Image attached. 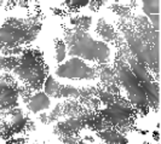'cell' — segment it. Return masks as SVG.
<instances>
[{
    "label": "cell",
    "mask_w": 161,
    "mask_h": 144,
    "mask_svg": "<svg viewBox=\"0 0 161 144\" xmlns=\"http://www.w3.org/2000/svg\"><path fill=\"white\" fill-rule=\"evenodd\" d=\"M67 44L70 56L82 57L90 61H98L104 63L109 58V48L104 42L93 40L86 32L75 30L68 35Z\"/></svg>",
    "instance_id": "1"
},
{
    "label": "cell",
    "mask_w": 161,
    "mask_h": 144,
    "mask_svg": "<svg viewBox=\"0 0 161 144\" xmlns=\"http://www.w3.org/2000/svg\"><path fill=\"white\" fill-rule=\"evenodd\" d=\"M57 75L67 79H95L96 70L75 57L61 64L57 69Z\"/></svg>",
    "instance_id": "2"
},
{
    "label": "cell",
    "mask_w": 161,
    "mask_h": 144,
    "mask_svg": "<svg viewBox=\"0 0 161 144\" xmlns=\"http://www.w3.org/2000/svg\"><path fill=\"white\" fill-rule=\"evenodd\" d=\"M119 76L121 81L124 84L125 88L129 92V96L131 101L135 104H144L145 103V93L144 90L142 88L139 81L136 79V76L133 75V73L131 72L129 65L122 64L119 68Z\"/></svg>",
    "instance_id": "3"
},
{
    "label": "cell",
    "mask_w": 161,
    "mask_h": 144,
    "mask_svg": "<svg viewBox=\"0 0 161 144\" xmlns=\"http://www.w3.org/2000/svg\"><path fill=\"white\" fill-rule=\"evenodd\" d=\"M27 35V32L17 28V27H12V25H8V27H3L0 28V44H15L16 41L21 40Z\"/></svg>",
    "instance_id": "4"
},
{
    "label": "cell",
    "mask_w": 161,
    "mask_h": 144,
    "mask_svg": "<svg viewBox=\"0 0 161 144\" xmlns=\"http://www.w3.org/2000/svg\"><path fill=\"white\" fill-rule=\"evenodd\" d=\"M104 114L107 116H109L114 122L121 121L126 118H129L131 110L127 107H124L120 104H110V107L104 112Z\"/></svg>",
    "instance_id": "5"
},
{
    "label": "cell",
    "mask_w": 161,
    "mask_h": 144,
    "mask_svg": "<svg viewBox=\"0 0 161 144\" xmlns=\"http://www.w3.org/2000/svg\"><path fill=\"white\" fill-rule=\"evenodd\" d=\"M50 107V99L46 93H36L31 98L29 103H28V108L29 110L33 113H38L44 109H47Z\"/></svg>",
    "instance_id": "6"
},
{
    "label": "cell",
    "mask_w": 161,
    "mask_h": 144,
    "mask_svg": "<svg viewBox=\"0 0 161 144\" xmlns=\"http://www.w3.org/2000/svg\"><path fill=\"white\" fill-rule=\"evenodd\" d=\"M17 92L11 87H0V108H10L16 104Z\"/></svg>",
    "instance_id": "7"
},
{
    "label": "cell",
    "mask_w": 161,
    "mask_h": 144,
    "mask_svg": "<svg viewBox=\"0 0 161 144\" xmlns=\"http://www.w3.org/2000/svg\"><path fill=\"white\" fill-rule=\"evenodd\" d=\"M99 136L102 137L105 142L109 144H126L127 143V139H126V138H124V137L120 136L119 133L112 132V131L102 132Z\"/></svg>",
    "instance_id": "8"
},
{
    "label": "cell",
    "mask_w": 161,
    "mask_h": 144,
    "mask_svg": "<svg viewBox=\"0 0 161 144\" xmlns=\"http://www.w3.org/2000/svg\"><path fill=\"white\" fill-rule=\"evenodd\" d=\"M59 88H61V85H59L52 76H48L46 82H45V93H46L47 96L58 97Z\"/></svg>",
    "instance_id": "9"
},
{
    "label": "cell",
    "mask_w": 161,
    "mask_h": 144,
    "mask_svg": "<svg viewBox=\"0 0 161 144\" xmlns=\"http://www.w3.org/2000/svg\"><path fill=\"white\" fill-rule=\"evenodd\" d=\"M97 32L99 33V35H101V36L105 38L107 40H113L114 29L109 25V24L105 23L103 19H101V21L98 22V25H97Z\"/></svg>",
    "instance_id": "10"
},
{
    "label": "cell",
    "mask_w": 161,
    "mask_h": 144,
    "mask_svg": "<svg viewBox=\"0 0 161 144\" xmlns=\"http://www.w3.org/2000/svg\"><path fill=\"white\" fill-rule=\"evenodd\" d=\"M143 11L148 16H154L159 15L160 12V1H144L143 3Z\"/></svg>",
    "instance_id": "11"
},
{
    "label": "cell",
    "mask_w": 161,
    "mask_h": 144,
    "mask_svg": "<svg viewBox=\"0 0 161 144\" xmlns=\"http://www.w3.org/2000/svg\"><path fill=\"white\" fill-rule=\"evenodd\" d=\"M80 96V92L74 87L70 86H61L58 97H78Z\"/></svg>",
    "instance_id": "12"
},
{
    "label": "cell",
    "mask_w": 161,
    "mask_h": 144,
    "mask_svg": "<svg viewBox=\"0 0 161 144\" xmlns=\"http://www.w3.org/2000/svg\"><path fill=\"white\" fill-rule=\"evenodd\" d=\"M56 52H57V62H62L65 58V44L63 41L58 40L56 42Z\"/></svg>",
    "instance_id": "13"
},
{
    "label": "cell",
    "mask_w": 161,
    "mask_h": 144,
    "mask_svg": "<svg viewBox=\"0 0 161 144\" xmlns=\"http://www.w3.org/2000/svg\"><path fill=\"white\" fill-rule=\"evenodd\" d=\"M101 98L104 101L105 103H108V104H110L114 102V97L112 96L110 93H107V92H102V93H101Z\"/></svg>",
    "instance_id": "14"
}]
</instances>
